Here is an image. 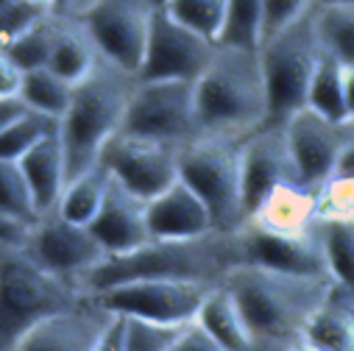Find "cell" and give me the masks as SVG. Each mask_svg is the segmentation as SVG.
Listing matches in <instances>:
<instances>
[{
    "label": "cell",
    "mask_w": 354,
    "mask_h": 351,
    "mask_svg": "<svg viewBox=\"0 0 354 351\" xmlns=\"http://www.w3.org/2000/svg\"><path fill=\"white\" fill-rule=\"evenodd\" d=\"M28 112L34 109H28V104L20 95H0V131H6L12 123L26 117Z\"/></svg>",
    "instance_id": "41"
},
{
    "label": "cell",
    "mask_w": 354,
    "mask_h": 351,
    "mask_svg": "<svg viewBox=\"0 0 354 351\" xmlns=\"http://www.w3.org/2000/svg\"><path fill=\"white\" fill-rule=\"evenodd\" d=\"M120 131L170 142V145L187 142L193 134H198L196 81H140L137 78Z\"/></svg>",
    "instance_id": "9"
},
{
    "label": "cell",
    "mask_w": 354,
    "mask_h": 351,
    "mask_svg": "<svg viewBox=\"0 0 354 351\" xmlns=\"http://www.w3.org/2000/svg\"><path fill=\"white\" fill-rule=\"evenodd\" d=\"M53 9L28 3V0H12V3H6L3 9H0V48L9 45L17 34H23L26 28H31L37 20H42Z\"/></svg>",
    "instance_id": "36"
},
{
    "label": "cell",
    "mask_w": 354,
    "mask_h": 351,
    "mask_svg": "<svg viewBox=\"0 0 354 351\" xmlns=\"http://www.w3.org/2000/svg\"><path fill=\"white\" fill-rule=\"evenodd\" d=\"M243 262L237 231H209L185 240H148L126 254L106 256L81 282V293L90 296L126 282L167 279V282H207L218 285Z\"/></svg>",
    "instance_id": "1"
},
{
    "label": "cell",
    "mask_w": 354,
    "mask_h": 351,
    "mask_svg": "<svg viewBox=\"0 0 354 351\" xmlns=\"http://www.w3.org/2000/svg\"><path fill=\"white\" fill-rule=\"evenodd\" d=\"M159 9L215 45L221 42L229 23V0H167Z\"/></svg>",
    "instance_id": "30"
},
{
    "label": "cell",
    "mask_w": 354,
    "mask_h": 351,
    "mask_svg": "<svg viewBox=\"0 0 354 351\" xmlns=\"http://www.w3.org/2000/svg\"><path fill=\"white\" fill-rule=\"evenodd\" d=\"M237 240H240V254L245 265L332 279L326 265V251L318 234V223L304 234H274L245 220L237 229Z\"/></svg>",
    "instance_id": "14"
},
{
    "label": "cell",
    "mask_w": 354,
    "mask_h": 351,
    "mask_svg": "<svg viewBox=\"0 0 354 351\" xmlns=\"http://www.w3.org/2000/svg\"><path fill=\"white\" fill-rule=\"evenodd\" d=\"M221 42L259 50V42H262V0H229V23H226V31H223Z\"/></svg>",
    "instance_id": "33"
},
{
    "label": "cell",
    "mask_w": 354,
    "mask_h": 351,
    "mask_svg": "<svg viewBox=\"0 0 354 351\" xmlns=\"http://www.w3.org/2000/svg\"><path fill=\"white\" fill-rule=\"evenodd\" d=\"M212 287L215 285H207V282L145 279V282L115 285L109 290L90 293L86 298H93L98 307L123 318H140V321L165 323V326H187L196 321Z\"/></svg>",
    "instance_id": "10"
},
{
    "label": "cell",
    "mask_w": 354,
    "mask_h": 351,
    "mask_svg": "<svg viewBox=\"0 0 354 351\" xmlns=\"http://www.w3.org/2000/svg\"><path fill=\"white\" fill-rule=\"evenodd\" d=\"M179 179L207 204L218 231L245 223L240 182V140L223 134H193L179 145Z\"/></svg>",
    "instance_id": "7"
},
{
    "label": "cell",
    "mask_w": 354,
    "mask_h": 351,
    "mask_svg": "<svg viewBox=\"0 0 354 351\" xmlns=\"http://www.w3.org/2000/svg\"><path fill=\"white\" fill-rule=\"evenodd\" d=\"M134 84L137 75L126 73L123 67L104 56L78 84H73L70 106L59 117V140L64 151L67 182L101 162L104 145L123 126V115Z\"/></svg>",
    "instance_id": "4"
},
{
    "label": "cell",
    "mask_w": 354,
    "mask_h": 351,
    "mask_svg": "<svg viewBox=\"0 0 354 351\" xmlns=\"http://www.w3.org/2000/svg\"><path fill=\"white\" fill-rule=\"evenodd\" d=\"M23 251L50 276L81 290V282L109 256L90 226L67 220L59 209L42 212L23 243Z\"/></svg>",
    "instance_id": "8"
},
{
    "label": "cell",
    "mask_w": 354,
    "mask_h": 351,
    "mask_svg": "<svg viewBox=\"0 0 354 351\" xmlns=\"http://www.w3.org/2000/svg\"><path fill=\"white\" fill-rule=\"evenodd\" d=\"M53 31H56V15L50 12L42 20H37L31 28L17 34L9 45H3L0 50H3L23 73L34 70V67H48L50 45H53Z\"/></svg>",
    "instance_id": "31"
},
{
    "label": "cell",
    "mask_w": 354,
    "mask_h": 351,
    "mask_svg": "<svg viewBox=\"0 0 354 351\" xmlns=\"http://www.w3.org/2000/svg\"><path fill=\"white\" fill-rule=\"evenodd\" d=\"M101 164L142 201L179 179V145L118 131L101 151Z\"/></svg>",
    "instance_id": "12"
},
{
    "label": "cell",
    "mask_w": 354,
    "mask_h": 351,
    "mask_svg": "<svg viewBox=\"0 0 354 351\" xmlns=\"http://www.w3.org/2000/svg\"><path fill=\"white\" fill-rule=\"evenodd\" d=\"M318 0H262V42L310 12ZM259 42V45H262Z\"/></svg>",
    "instance_id": "37"
},
{
    "label": "cell",
    "mask_w": 354,
    "mask_h": 351,
    "mask_svg": "<svg viewBox=\"0 0 354 351\" xmlns=\"http://www.w3.org/2000/svg\"><path fill=\"white\" fill-rule=\"evenodd\" d=\"M0 209L28 226L37 220V207L26 184V176L20 164L9 159H0Z\"/></svg>",
    "instance_id": "34"
},
{
    "label": "cell",
    "mask_w": 354,
    "mask_h": 351,
    "mask_svg": "<svg viewBox=\"0 0 354 351\" xmlns=\"http://www.w3.org/2000/svg\"><path fill=\"white\" fill-rule=\"evenodd\" d=\"M223 287L240 307L257 351H282L301 334L335 282L326 276H299L240 262L223 276Z\"/></svg>",
    "instance_id": "2"
},
{
    "label": "cell",
    "mask_w": 354,
    "mask_h": 351,
    "mask_svg": "<svg viewBox=\"0 0 354 351\" xmlns=\"http://www.w3.org/2000/svg\"><path fill=\"white\" fill-rule=\"evenodd\" d=\"M332 282L354 301V220H318Z\"/></svg>",
    "instance_id": "26"
},
{
    "label": "cell",
    "mask_w": 354,
    "mask_h": 351,
    "mask_svg": "<svg viewBox=\"0 0 354 351\" xmlns=\"http://www.w3.org/2000/svg\"><path fill=\"white\" fill-rule=\"evenodd\" d=\"M23 70L0 50V95H20Z\"/></svg>",
    "instance_id": "40"
},
{
    "label": "cell",
    "mask_w": 354,
    "mask_h": 351,
    "mask_svg": "<svg viewBox=\"0 0 354 351\" xmlns=\"http://www.w3.org/2000/svg\"><path fill=\"white\" fill-rule=\"evenodd\" d=\"M240 182L245 218L279 184H299L285 126H262L240 140Z\"/></svg>",
    "instance_id": "16"
},
{
    "label": "cell",
    "mask_w": 354,
    "mask_h": 351,
    "mask_svg": "<svg viewBox=\"0 0 354 351\" xmlns=\"http://www.w3.org/2000/svg\"><path fill=\"white\" fill-rule=\"evenodd\" d=\"M343 101L348 120H354V64H343Z\"/></svg>",
    "instance_id": "44"
},
{
    "label": "cell",
    "mask_w": 354,
    "mask_h": 351,
    "mask_svg": "<svg viewBox=\"0 0 354 351\" xmlns=\"http://www.w3.org/2000/svg\"><path fill=\"white\" fill-rule=\"evenodd\" d=\"M315 23L324 48L343 64H354V0L318 3Z\"/></svg>",
    "instance_id": "29"
},
{
    "label": "cell",
    "mask_w": 354,
    "mask_h": 351,
    "mask_svg": "<svg viewBox=\"0 0 354 351\" xmlns=\"http://www.w3.org/2000/svg\"><path fill=\"white\" fill-rule=\"evenodd\" d=\"M59 129L56 117H48L42 112H28L17 123H12L6 131H0V159L20 162L39 140L53 134Z\"/></svg>",
    "instance_id": "32"
},
{
    "label": "cell",
    "mask_w": 354,
    "mask_h": 351,
    "mask_svg": "<svg viewBox=\"0 0 354 351\" xmlns=\"http://www.w3.org/2000/svg\"><path fill=\"white\" fill-rule=\"evenodd\" d=\"M28 3H37V6H48V9H53V6H56V0H28Z\"/></svg>",
    "instance_id": "46"
},
{
    "label": "cell",
    "mask_w": 354,
    "mask_h": 351,
    "mask_svg": "<svg viewBox=\"0 0 354 351\" xmlns=\"http://www.w3.org/2000/svg\"><path fill=\"white\" fill-rule=\"evenodd\" d=\"M318 3L259 45V61L268 86V126H282L290 115L307 106L310 84L324 53L315 23Z\"/></svg>",
    "instance_id": "6"
},
{
    "label": "cell",
    "mask_w": 354,
    "mask_h": 351,
    "mask_svg": "<svg viewBox=\"0 0 354 351\" xmlns=\"http://www.w3.org/2000/svg\"><path fill=\"white\" fill-rule=\"evenodd\" d=\"M245 220L274 234H304L318 223V196L301 184H279Z\"/></svg>",
    "instance_id": "20"
},
{
    "label": "cell",
    "mask_w": 354,
    "mask_h": 351,
    "mask_svg": "<svg viewBox=\"0 0 354 351\" xmlns=\"http://www.w3.org/2000/svg\"><path fill=\"white\" fill-rule=\"evenodd\" d=\"M282 351H321V348H315V345H313V343H307L304 337H296V340H293L290 345H285Z\"/></svg>",
    "instance_id": "45"
},
{
    "label": "cell",
    "mask_w": 354,
    "mask_h": 351,
    "mask_svg": "<svg viewBox=\"0 0 354 351\" xmlns=\"http://www.w3.org/2000/svg\"><path fill=\"white\" fill-rule=\"evenodd\" d=\"M95 3H98V0H56L53 12L64 15V17H84Z\"/></svg>",
    "instance_id": "43"
},
{
    "label": "cell",
    "mask_w": 354,
    "mask_h": 351,
    "mask_svg": "<svg viewBox=\"0 0 354 351\" xmlns=\"http://www.w3.org/2000/svg\"><path fill=\"white\" fill-rule=\"evenodd\" d=\"M151 3H153V9H159V6H165V3H167V0H151Z\"/></svg>",
    "instance_id": "47"
},
{
    "label": "cell",
    "mask_w": 354,
    "mask_h": 351,
    "mask_svg": "<svg viewBox=\"0 0 354 351\" xmlns=\"http://www.w3.org/2000/svg\"><path fill=\"white\" fill-rule=\"evenodd\" d=\"M145 223L151 240H185L215 231L207 204L182 179L145 201Z\"/></svg>",
    "instance_id": "18"
},
{
    "label": "cell",
    "mask_w": 354,
    "mask_h": 351,
    "mask_svg": "<svg viewBox=\"0 0 354 351\" xmlns=\"http://www.w3.org/2000/svg\"><path fill=\"white\" fill-rule=\"evenodd\" d=\"M28 229H31L28 223H23L0 209V245H23L28 237Z\"/></svg>",
    "instance_id": "39"
},
{
    "label": "cell",
    "mask_w": 354,
    "mask_h": 351,
    "mask_svg": "<svg viewBox=\"0 0 354 351\" xmlns=\"http://www.w3.org/2000/svg\"><path fill=\"white\" fill-rule=\"evenodd\" d=\"M307 106L318 115H324L326 120L335 123H346V101H343V61L337 56H332L326 48L321 53V61L315 67L310 93H307Z\"/></svg>",
    "instance_id": "27"
},
{
    "label": "cell",
    "mask_w": 354,
    "mask_h": 351,
    "mask_svg": "<svg viewBox=\"0 0 354 351\" xmlns=\"http://www.w3.org/2000/svg\"><path fill=\"white\" fill-rule=\"evenodd\" d=\"M73 84L62 75H56L50 67H34L23 73L20 84V98L28 104V109L42 112L48 117H62L70 106Z\"/></svg>",
    "instance_id": "28"
},
{
    "label": "cell",
    "mask_w": 354,
    "mask_h": 351,
    "mask_svg": "<svg viewBox=\"0 0 354 351\" xmlns=\"http://www.w3.org/2000/svg\"><path fill=\"white\" fill-rule=\"evenodd\" d=\"M17 164H20V170L26 176V184L31 190L37 218L48 209H56L62 190L67 184V167H64V151H62L59 129L53 134H48L45 140H39Z\"/></svg>",
    "instance_id": "21"
},
{
    "label": "cell",
    "mask_w": 354,
    "mask_h": 351,
    "mask_svg": "<svg viewBox=\"0 0 354 351\" xmlns=\"http://www.w3.org/2000/svg\"><path fill=\"white\" fill-rule=\"evenodd\" d=\"M56 15V12H53ZM101 53L86 31V26L78 17H64L56 15V31H53V45H50V59L48 67L67 78L70 84H78L86 73L98 64Z\"/></svg>",
    "instance_id": "22"
},
{
    "label": "cell",
    "mask_w": 354,
    "mask_h": 351,
    "mask_svg": "<svg viewBox=\"0 0 354 351\" xmlns=\"http://www.w3.org/2000/svg\"><path fill=\"white\" fill-rule=\"evenodd\" d=\"M95 351H126V348H123V318H120V315H115L112 326L104 332V337H101V343L95 345Z\"/></svg>",
    "instance_id": "42"
},
{
    "label": "cell",
    "mask_w": 354,
    "mask_h": 351,
    "mask_svg": "<svg viewBox=\"0 0 354 351\" xmlns=\"http://www.w3.org/2000/svg\"><path fill=\"white\" fill-rule=\"evenodd\" d=\"M299 337L321 351H354V301L335 285Z\"/></svg>",
    "instance_id": "23"
},
{
    "label": "cell",
    "mask_w": 354,
    "mask_h": 351,
    "mask_svg": "<svg viewBox=\"0 0 354 351\" xmlns=\"http://www.w3.org/2000/svg\"><path fill=\"white\" fill-rule=\"evenodd\" d=\"M321 3H337V0H321Z\"/></svg>",
    "instance_id": "49"
},
{
    "label": "cell",
    "mask_w": 354,
    "mask_h": 351,
    "mask_svg": "<svg viewBox=\"0 0 354 351\" xmlns=\"http://www.w3.org/2000/svg\"><path fill=\"white\" fill-rule=\"evenodd\" d=\"M109 182H112V173L98 162L95 167L78 173L75 179H70L64 184L56 209L73 223L90 226L101 201H104V196H106V190H109Z\"/></svg>",
    "instance_id": "25"
},
{
    "label": "cell",
    "mask_w": 354,
    "mask_h": 351,
    "mask_svg": "<svg viewBox=\"0 0 354 351\" xmlns=\"http://www.w3.org/2000/svg\"><path fill=\"white\" fill-rule=\"evenodd\" d=\"M182 332L185 326H165V323H151L140 318H123V348L126 351H173Z\"/></svg>",
    "instance_id": "35"
},
{
    "label": "cell",
    "mask_w": 354,
    "mask_h": 351,
    "mask_svg": "<svg viewBox=\"0 0 354 351\" xmlns=\"http://www.w3.org/2000/svg\"><path fill=\"white\" fill-rule=\"evenodd\" d=\"M6 3H12V0H0V9H3V6H6Z\"/></svg>",
    "instance_id": "48"
},
{
    "label": "cell",
    "mask_w": 354,
    "mask_h": 351,
    "mask_svg": "<svg viewBox=\"0 0 354 351\" xmlns=\"http://www.w3.org/2000/svg\"><path fill=\"white\" fill-rule=\"evenodd\" d=\"M282 126H285L288 148H290V156L296 164L299 184L318 190L335 170L337 153L348 134V120L335 123V120H326L324 115L313 112L310 106H304L296 115H290Z\"/></svg>",
    "instance_id": "15"
},
{
    "label": "cell",
    "mask_w": 354,
    "mask_h": 351,
    "mask_svg": "<svg viewBox=\"0 0 354 351\" xmlns=\"http://www.w3.org/2000/svg\"><path fill=\"white\" fill-rule=\"evenodd\" d=\"M151 15H153L151 0H98L78 20L86 26L104 59L137 75L148 42Z\"/></svg>",
    "instance_id": "13"
},
{
    "label": "cell",
    "mask_w": 354,
    "mask_h": 351,
    "mask_svg": "<svg viewBox=\"0 0 354 351\" xmlns=\"http://www.w3.org/2000/svg\"><path fill=\"white\" fill-rule=\"evenodd\" d=\"M90 229L109 256L134 251L137 245L151 240L148 223H145V201L140 196H134L129 187H123L115 176H112L109 190H106Z\"/></svg>",
    "instance_id": "19"
},
{
    "label": "cell",
    "mask_w": 354,
    "mask_h": 351,
    "mask_svg": "<svg viewBox=\"0 0 354 351\" xmlns=\"http://www.w3.org/2000/svg\"><path fill=\"white\" fill-rule=\"evenodd\" d=\"M81 298L78 287L42 271L23 245H0V351H15L28 329Z\"/></svg>",
    "instance_id": "5"
},
{
    "label": "cell",
    "mask_w": 354,
    "mask_h": 351,
    "mask_svg": "<svg viewBox=\"0 0 354 351\" xmlns=\"http://www.w3.org/2000/svg\"><path fill=\"white\" fill-rule=\"evenodd\" d=\"M196 323L207 334H212L221 345H226L229 351H257V343L243 321V312L234 304L232 293L223 287V282L207 293V298L196 315Z\"/></svg>",
    "instance_id": "24"
},
{
    "label": "cell",
    "mask_w": 354,
    "mask_h": 351,
    "mask_svg": "<svg viewBox=\"0 0 354 351\" xmlns=\"http://www.w3.org/2000/svg\"><path fill=\"white\" fill-rule=\"evenodd\" d=\"M196 126L204 134L243 140L268 126V86L259 50L215 45V53L196 81Z\"/></svg>",
    "instance_id": "3"
},
{
    "label": "cell",
    "mask_w": 354,
    "mask_h": 351,
    "mask_svg": "<svg viewBox=\"0 0 354 351\" xmlns=\"http://www.w3.org/2000/svg\"><path fill=\"white\" fill-rule=\"evenodd\" d=\"M173 351H229V348L221 345L212 334H207V332L193 321L190 326H185V332H182L179 340H176Z\"/></svg>",
    "instance_id": "38"
},
{
    "label": "cell",
    "mask_w": 354,
    "mask_h": 351,
    "mask_svg": "<svg viewBox=\"0 0 354 351\" xmlns=\"http://www.w3.org/2000/svg\"><path fill=\"white\" fill-rule=\"evenodd\" d=\"M215 53V42L182 26L165 9H153L142 53L140 81H198Z\"/></svg>",
    "instance_id": "11"
},
{
    "label": "cell",
    "mask_w": 354,
    "mask_h": 351,
    "mask_svg": "<svg viewBox=\"0 0 354 351\" xmlns=\"http://www.w3.org/2000/svg\"><path fill=\"white\" fill-rule=\"evenodd\" d=\"M112 321L115 312L84 296L75 307L62 310L28 329L15 351H95Z\"/></svg>",
    "instance_id": "17"
}]
</instances>
